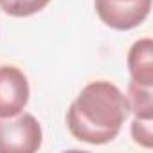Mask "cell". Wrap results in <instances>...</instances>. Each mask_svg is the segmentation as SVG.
Here are the masks:
<instances>
[{
  "label": "cell",
  "instance_id": "5b68a950",
  "mask_svg": "<svg viewBox=\"0 0 153 153\" xmlns=\"http://www.w3.org/2000/svg\"><path fill=\"white\" fill-rule=\"evenodd\" d=\"M128 70L131 81L153 87V42L151 38L137 40L128 51Z\"/></svg>",
  "mask_w": 153,
  "mask_h": 153
},
{
  "label": "cell",
  "instance_id": "7a4b0ae2",
  "mask_svg": "<svg viewBox=\"0 0 153 153\" xmlns=\"http://www.w3.org/2000/svg\"><path fill=\"white\" fill-rule=\"evenodd\" d=\"M42 139V126L33 114L0 117V153H34L40 149Z\"/></svg>",
  "mask_w": 153,
  "mask_h": 153
},
{
  "label": "cell",
  "instance_id": "3957f363",
  "mask_svg": "<svg viewBox=\"0 0 153 153\" xmlns=\"http://www.w3.org/2000/svg\"><path fill=\"white\" fill-rule=\"evenodd\" d=\"M94 6L105 25L117 31H130L148 18L151 0H94Z\"/></svg>",
  "mask_w": 153,
  "mask_h": 153
},
{
  "label": "cell",
  "instance_id": "277c9868",
  "mask_svg": "<svg viewBox=\"0 0 153 153\" xmlns=\"http://www.w3.org/2000/svg\"><path fill=\"white\" fill-rule=\"evenodd\" d=\"M27 76L15 65H0V117H13L29 103Z\"/></svg>",
  "mask_w": 153,
  "mask_h": 153
},
{
  "label": "cell",
  "instance_id": "52a82bcc",
  "mask_svg": "<svg viewBox=\"0 0 153 153\" xmlns=\"http://www.w3.org/2000/svg\"><path fill=\"white\" fill-rule=\"evenodd\" d=\"M51 0H0V9L9 16L24 18L40 13Z\"/></svg>",
  "mask_w": 153,
  "mask_h": 153
},
{
  "label": "cell",
  "instance_id": "6da1fadb",
  "mask_svg": "<svg viewBox=\"0 0 153 153\" xmlns=\"http://www.w3.org/2000/svg\"><path fill=\"white\" fill-rule=\"evenodd\" d=\"M130 115V105L119 87L99 79L88 83L67 112L68 131L87 144L112 142Z\"/></svg>",
  "mask_w": 153,
  "mask_h": 153
},
{
  "label": "cell",
  "instance_id": "8992f818",
  "mask_svg": "<svg viewBox=\"0 0 153 153\" xmlns=\"http://www.w3.org/2000/svg\"><path fill=\"white\" fill-rule=\"evenodd\" d=\"M126 99L130 105V114H133V117L153 119V87L151 85H140V83L130 81Z\"/></svg>",
  "mask_w": 153,
  "mask_h": 153
},
{
  "label": "cell",
  "instance_id": "ba28073f",
  "mask_svg": "<svg viewBox=\"0 0 153 153\" xmlns=\"http://www.w3.org/2000/svg\"><path fill=\"white\" fill-rule=\"evenodd\" d=\"M131 139L142 148L153 146V119L133 117L131 121Z\"/></svg>",
  "mask_w": 153,
  "mask_h": 153
}]
</instances>
